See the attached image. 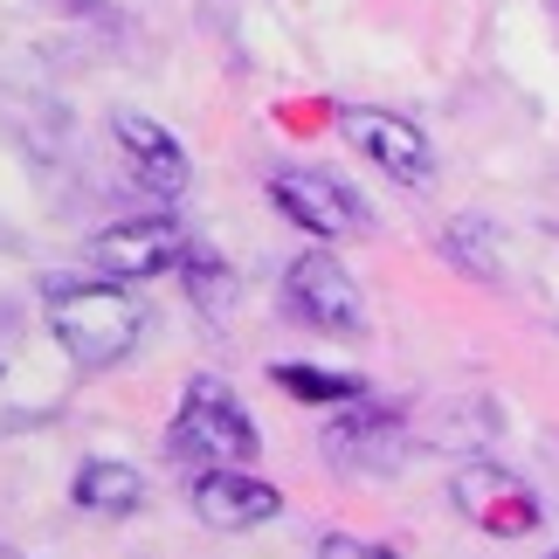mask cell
<instances>
[{
	"label": "cell",
	"mask_w": 559,
	"mask_h": 559,
	"mask_svg": "<svg viewBox=\"0 0 559 559\" xmlns=\"http://www.w3.org/2000/svg\"><path fill=\"white\" fill-rule=\"evenodd\" d=\"M41 305H49V332L62 338V353L76 367H118L145 332V311L124 284H70V276H49Z\"/></svg>",
	"instance_id": "6da1fadb"
},
{
	"label": "cell",
	"mask_w": 559,
	"mask_h": 559,
	"mask_svg": "<svg viewBox=\"0 0 559 559\" xmlns=\"http://www.w3.org/2000/svg\"><path fill=\"white\" fill-rule=\"evenodd\" d=\"M166 449H174L180 463H207V469H235L255 456V421L242 415V401H235L228 380H187L180 394V415L166 428Z\"/></svg>",
	"instance_id": "7a4b0ae2"
},
{
	"label": "cell",
	"mask_w": 559,
	"mask_h": 559,
	"mask_svg": "<svg viewBox=\"0 0 559 559\" xmlns=\"http://www.w3.org/2000/svg\"><path fill=\"white\" fill-rule=\"evenodd\" d=\"M284 305H290L297 325H311V332H325V338H359V332H367L359 284H353V270L338 263L332 249H305L284 270Z\"/></svg>",
	"instance_id": "3957f363"
},
{
	"label": "cell",
	"mask_w": 559,
	"mask_h": 559,
	"mask_svg": "<svg viewBox=\"0 0 559 559\" xmlns=\"http://www.w3.org/2000/svg\"><path fill=\"white\" fill-rule=\"evenodd\" d=\"M449 498H456V511L469 525H484L490 539H525V532H539L546 525V504H539V490H532L525 477H511L504 463H463L456 477H449Z\"/></svg>",
	"instance_id": "277c9868"
},
{
	"label": "cell",
	"mask_w": 559,
	"mask_h": 559,
	"mask_svg": "<svg viewBox=\"0 0 559 559\" xmlns=\"http://www.w3.org/2000/svg\"><path fill=\"white\" fill-rule=\"evenodd\" d=\"M270 201L284 207L305 235H318V242L367 235V207H359L332 174H311V166H276V174H270Z\"/></svg>",
	"instance_id": "5b68a950"
},
{
	"label": "cell",
	"mask_w": 559,
	"mask_h": 559,
	"mask_svg": "<svg viewBox=\"0 0 559 559\" xmlns=\"http://www.w3.org/2000/svg\"><path fill=\"white\" fill-rule=\"evenodd\" d=\"M338 132H346L359 153L380 166V174H394L401 187H421L428 174H436V145H428V132H421L415 118H401V111L346 104V111H338Z\"/></svg>",
	"instance_id": "8992f818"
},
{
	"label": "cell",
	"mask_w": 559,
	"mask_h": 559,
	"mask_svg": "<svg viewBox=\"0 0 559 559\" xmlns=\"http://www.w3.org/2000/svg\"><path fill=\"white\" fill-rule=\"evenodd\" d=\"M187 255V228L166 222V214H145V222H118L91 235V263L118 284H139V276H159V270H180Z\"/></svg>",
	"instance_id": "52a82bcc"
},
{
	"label": "cell",
	"mask_w": 559,
	"mask_h": 559,
	"mask_svg": "<svg viewBox=\"0 0 559 559\" xmlns=\"http://www.w3.org/2000/svg\"><path fill=\"white\" fill-rule=\"evenodd\" d=\"M284 498H276V484H255L242 469H201L193 477V519L214 525V532H249V525H270Z\"/></svg>",
	"instance_id": "ba28073f"
},
{
	"label": "cell",
	"mask_w": 559,
	"mask_h": 559,
	"mask_svg": "<svg viewBox=\"0 0 559 559\" xmlns=\"http://www.w3.org/2000/svg\"><path fill=\"white\" fill-rule=\"evenodd\" d=\"M325 456L338 469H353V477H380V469L401 463V421L380 415L373 401H353L346 415L325 428Z\"/></svg>",
	"instance_id": "9c48e42d"
},
{
	"label": "cell",
	"mask_w": 559,
	"mask_h": 559,
	"mask_svg": "<svg viewBox=\"0 0 559 559\" xmlns=\"http://www.w3.org/2000/svg\"><path fill=\"white\" fill-rule=\"evenodd\" d=\"M111 132H118V153L132 159L139 187H153L159 201L187 193V153H180V139L166 132V124H153L145 111H118V118H111Z\"/></svg>",
	"instance_id": "30bf717a"
},
{
	"label": "cell",
	"mask_w": 559,
	"mask_h": 559,
	"mask_svg": "<svg viewBox=\"0 0 559 559\" xmlns=\"http://www.w3.org/2000/svg\"><path fill=\"white\" fill-rule=\"evenodd\" d=\"M70 490H76L83 511H104V519H124V511L145 504V477H139V469H132V463H104V456L83 463Z\"/></svg>",
	"instance_id": "8fae6325"
},
{
	"label": "cell",
	"mask_w": 559,
	"mask_h": 559,
	"mask_svg": "<svg viewBox=\"0 0 559 559\" xmlns=\"http://www.w3.org/2000/svg\"><path fill=\"white\" fill-rule=\"evenodd\" d=\"M270 380L284 386L290 401H305V407H353V401H367V380H359V373H325V367H305V359H284Z\"/></svg>",
	"instance_id": "7c38bea8"
},
{
	"label": "cell",
	"mask_w": 559,
	"mask_h": 559,
	"mask_svg": "<svg viewBox=\"0 0 559 559\" xmlns=\"http://www.w3.org/2000/svg\"><path fill=\"white\" fill-rule=\"evenodd\" d=\"M180 263H187V276H193V297H201V305L214 311V305H228V270L222 263H207V255H180Z\"/></svg>",
	"instance_id": "4fadbf2b"
},
{
	"label": "cell",
	"mask_w": 559,
	"mask_h": 559,
	"mask_svg": "<svg viewBox=\"0 0 559 559\" xmlns=\"http://www.w3.org/2000/svg\"><path fill=\"white\" fill-rule=\"evenodd\" d=\"M318 559H394V546L353 539V532H325V539H318Z\"/></svg>",
	"instance_id": "5bb4252c"
}]
</instances>
